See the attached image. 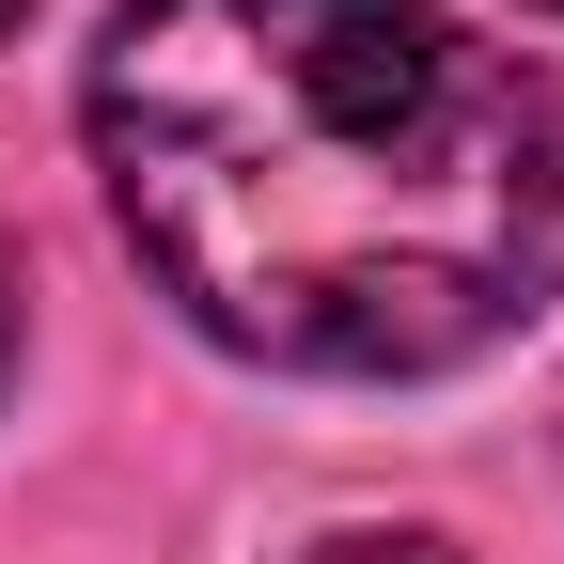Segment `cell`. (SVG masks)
Instances as JSON below:
<instances>
[{
    "label": "cell",
    "instance_id": "cell-1",
    "mask_svg": "<svg viewBox=\"0 0 564 564\" xmlns=\"http://www.w3.org/2000/svg\"><path fill=\"white\" fill-rule=\"evenodd\" d=\"M95 173L158 299L282 377H440L564 267V110L423 0H126Z\"/></svg>",
    "mask_w": 564,
    "mask_h": 564
},
{
    "label": "cell",
    "instance_id": "cell-2",
    "mask_svg": "<svg viewBox=\"0 0 564 564\" xmlns=\"http://www.w3.org/2000/svg\"><path fill=\"white\" fill-rule=\"evenodd\" d=\"M314 564H455V549H440V533H329Z\"/></svg>",
    "mask_w": 564,
    "mask_h": 564
},
{
    "label": "cell",
    "instance_id": "cell-3",
    "mask_svg": "<svg viewBox=\"0 0 564 564\" xmlns=\"http://www.w3.org/2000/svg\"><path fill=\"white\" fill-rule=\"evenodd\" d=\"M0 377H17V251H0Z\"/></svg>",
    "mask_w": 564,
    "mask_h": 564
},
{
    "label": "cell",
    "instance_id": "cell-4",
    "mask_svg": "<svg viewBox=\"0 0 564 564\" xmlns=\"http://www.w3.org/2000/svg\"><path fill=\"white\" fill-rule=\"evenodd\" d=\"M17 17H32V0H0V32H17Z\"/></svg>",
    "mask_w": 564,
    "mask_h": 564
}]
</instances>
